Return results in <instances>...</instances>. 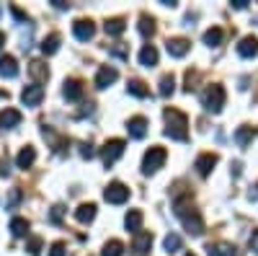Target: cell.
<instances>
[{"mask_svg":"<svg viewBox=\"0 0 258 256\" xmlns=\"http://www.w3.org/2000/svg\"><path fill=\"white\" fill-rule=\"evenodd\" d=\"M163 117H165V135L170 140L186 142L188 140V117L178 109H165Z\"/></svg>","mask_w":258,"mask_h":256,"instance_id":"1","label":"cell"},{"mask_svg":"<svg viewBox=\"0 0 258 256\" xmlns=\"http://www.w3.org/2000/svg\"><path fill=\"white\" fill-rule=\"evenodd\" d=\"M165 158H168L165 147L153 145V147H150V150L145 153V158H142V174H155V171L165 163Z\"/></svg>","mask_w":258,"mask_h":256,"instance_id":"2","label":"cell"},{"mask_svg":"<svg viewBox=\"0 0 258 256\" xmlns=\"http://www.w3.org/2000/svg\"><path fill=\"white\" fill-rule=\"evenodd\" d=\"M204 109L212 112V114H217L222 112V106H225V88L222 85H209V88L204 91Z\"/></svg>","mask_w":258,"mask_h":256,"instance_id":"3","label":"cell"},{"mask_svg":"<svg viewBox=\"0 0 258 256\" xmlns=\"http://www.w3.org/2000/svg\"><path fill=\"white\" fill-rule=\"evenodd\" d=\"M124 147H126L124 140H106L103 147H101V158H103V163H106V166H114V163L121 158Z\"/></svg>","mask_w":258,"mask_h":256,"instance_id":"4","label":"cell"},{"mask_svg":"<svg viewBox=\"0 0 258 256\" xmlns=\"http://www.w3.org/2000/svg\"><path fill=\"white\" fill-rule=\"evenodd\" d=\"M103 199L109 202V204H124L129 199V189L121 181H111L109 186L103 189Z\"/></svg>","mask_w":258,"mask_h":256,"instance_id":"5","label":"cell"},{"mask_svg":"<svg viewBox=\"0 0 258 256\" xmlns=\"http://www.w3.org/2000/svg\"><path fill=\"white\" fill-rule=\"evenodd\" d=\"M41 98H44V88L41 85H26L24 93H21V101H24V106H39Z\"/></svg>","mask_w":258,"mask_h":256,"instance_id":"6","label":"cell"},{"mask_svg":"<svg viewBox=\"0 0 258 256\" xmlns=\"http://www.w3.org/2000/svg\"><path fill=\"white\" fill-rule=\"evenodd\" d=\"M73 34H75V39H80V41H88V39H93L96 26L91 24V21H85V18H78L75 24H73Z\"/></svg>","mask_w":258,"mask_h":256,"instance_id":"7","label":"cell"},{"mask_svg":"<svg viewBox=\"0 0 258 256\" xmlns=\"http://www.w3.org/2000/svg\"><path fill=\"white\" fill-rule=\"evenodd\" d=\"M126 132H129V137L142 140L145 132H147V119L145 117H132V119L126 122Z\"/></svg>","mask_w":258,"mask_h":256,"instance_id":"8","label":"cell"},{"mask_svg":"<svg viewBox=\"0 0 258 256\" xmlns=\"http://www.w3.org/2000/svg\"><path fill=\"white\" fill-rule=\"evenodd\" d=\"M21 124V112L18 109H3L0 112V130H13Z\"/></svg>","mask_w":258,"mask_h":256,"instance_id":"9","label":"cell"},{"mask_svg":"<svg viewBox=\"0 0 258 256\" xmlns=\"http://www.w3.org/2000/svg\"><path fill=\"white\" fill-rule=\"evenodd\" d=\"M214 166H217V156H214V153H204V156L197 158V163H194V168H197L202 176H209Z\"/></svg>","mask_w":258,"mask_h":256,"instance_id":"10","label":"cell"},{"mask_svg":"<svg viewBox=\"0 0 258 256\" xmlns=\"http://www.w3.org/2000/svg\"><path fill=\"white\" fill-rule=\"evenodd\" d=\"M116 78H119V73H116V68H101L98 70V75H96V85L98 88H109L111 83H116Z\"/></svg>","mask_w":258,"mask_h":256,"instance_id":"11","label":"cell"},{"mask_svg":"<svg viewBox=\"0 0 258 256\" xmlns=\"http://www.w3.org/2000/svg\"><path fill=\"white\" fill-rule=\"evenodd\" d=\"M34 161H36V150H34V147L31 145H26V147H21V150H18V156H16V166L18 168H31L34 166Z\"/></svg>","mask_w":258,"mask_h":256,"instance_id":"12","label":"cell"},{"mask_svg":"<svg viewBox=\"0 0 258 256\" xmlns=\"http://www.w3.org/2000/svg\"><path fill=\"white\" fill-rule=\"evenodd\" d=\"M150 246H153V233H135V238H132V251L137 253H147Z\"/></svg>","mask_w":258,"mask_h":256,"instance_id":"13","label":"cell"},{"mask_svg":"<svg viewBox=\"0 0 258 256\" xmlns=\"http://www.w3.org/2000/svg\"><path fill=\"white\" fill-rule=\"evenodd\" d=\"M238 55L240 57H255L258 55V39L255 36H243L238 44Z\"/></svg>","mask_w":258,"mask_h":256,"instance_id":"14","label":"cell"},{"mask_svg":"<svg viewBox=\"0 0 258 256\" xmlns=\"http://www.w3.org/2000/svg\"><path fill=\"white\" fill-rule=\"evenodd\" d=\"M165 49H168V55H170V57H183V55L191 49V44H188L186 39H168Z\"/></svg>","mask_w":258,"mask_h":256,"instance_id":"15","label":"cell"},{"mask_svg":"<svg viewBox=\"0 0 258 256\" xmlns=\"http://www.w3.org/2000/svg\"><path fill=\"white\" fill-rule=\"evenodd\" d=\"M140 65H145V68H155L158 65V49L153 44H145L140 49Z\"/></svg>","mask_w":258,"mask_h":256,"instance_id":"16","label":"cell"},{"mask_svg":"<svg viewBox=\"0 0 258 256\" xmlns=\"http://www.w3.org/2000/svg\"><path fill=\"white\" fill-rule=\"evenodd\" d=\"M62 93H64V98L68 101H78L80 96H83V83L80 80H64V88H62Z\"/></svg>","mask_w":258,"mask_h":256,"instance_id":"17","label":"cell"},{"mask_svg":"<svg viewBox=\"0 0 258 256\" xmlns=\"http://www.w3.org/2000/svg\"><path fill=\"white\" fill-rule=\"evenodd\" d=\"M0 75H3V78H16V75H18V62H16V57H11V55L0 57Z\"/></svg>","mask_w":258,"mask_h":256,"instance_id":"18","label":"cell"},{"mask_svg":"<svg viewBox=\"0 0 258 256\" xmlns=\"http://www.w3.org/2000/svg\"><path fill=\"white\" fill-rule=\"evenodd\" d=\"M207 253H209V256H235V246H232V243H225V241L209 243V246H207Z\"/></svg>","mask_w":258,"mask_h":256,"instance_id":"19","label":"cell"},{"mask_svg":"<svg viewBox=\"0 0 258 256\" xmlns=\"http://www.w3.org/2000/svg\"><path fill=\"white\" fill-rule=\"evenodd\" d=\"M29 73H31V78L36 80V85H39V83H44V80L49 78V70H47V65H44V62H39V60H34L31 65H29Z\"/></svg>","mask_w":258,"mask_h":256,"instance_id":"20","label":"cell"},{"mask_svg":"<svg viewBox=\"0 0 258 256\" xmlns=\"http://www.w3.org/2000/svg\"><path fill=\"white\" fill-rule=\"evenodd\" d=\"M124 225H126V230L140 233V228H142V212L140 210H129L126 218H124Z\"/></svg>","mask_w":258,"mask_h":256,"instance_id":"21","label":"cell"},{"mask_svg":"<svg viewBox=\"0 0 258 256\" xmlns=\"http://www.w3.org/2000/svg\"><path fill=\"white\" fill-rule=\"evenodd\" d=\"M75 218H78V223H91V220L96 218V204H93V202L80 204V207L75 210Z\"/></svg>","mask_w":258,"mask_h":256,"instance_id":"22","label":"cell"},{"mask_svg":"<svg viewBox=\"0 0 258 256\" xmlns=\"http://www.w3.org/2000/svg\"><path fill=\"white\" fill-rule=\"evenodd\" d=\"M222 29L220 26H212V29H207L204 31V44H209V47H220L222 44Z\"/></svg>","mask_w":258,"mask_h":256,"instance_id":"23","label":"cell"},{"mask_svg":"<svg viewBox=\"0 0 258 256\" xmlns=\"http://www.w3.org/2000/svg\"><path fill=\"white\" fill-rule=\"evenodd\" d=\"M11 233H13L16 238L29 236V220H26V218H13V220H11Z\"/></svg>","mask_w":258,"mask_h":256,"instance_id":"24","label":"cell"},{"mask_svg":"<svg viewBox=\"0 0 258 256\" xmlns=\"http://www.w3.org/2000/svg\"><path fill=\"white\" fill-rule=\"evenodd\" d=\"M250 140H253V127H248V124L238 127V132H235V142H238L240 147H248Z\"/></svg>","mask_w":258,"mask_h":256,"instance_id":"25","label":"cell"},{"mask_svg":"<svg viewBox=\"0 0 258 256\" xmlns=\"http://www.w3.org/2000/svg\"><path fill=\"white\" fill-rule=\"evenodd\" d=\"M106 34L109 36H121L124 34V29H126V24H124V18H111V21H106Z\"/></svg>","mask_w":258,"mask_h":256,"instance_id":"26","label":"cell"},{"mask_svg":"<svg viewBox=\"0 0 258 256\" xmlns=\"http://www.w3.org/2000/svg\"><path fill=\"white\" fill-rule=\"evenodd\" d=\"M121 253H124V243L116 241V238L106 241L103 243V251H101V256H121Z\"/></svg>","mask_w":258,"mask_h":256,"instance_id":"27","label":"cell"},{"mask_svg":"<svg viewBox=\"0 0 258 256\" xmlns=\"http://www.w3.org/2000/svg\"><path fill=\"white\" fill-rule=\"evenodd\" d=\"M126 91L132 93V96H137V98H147V96H150V88H147L142 80H129Z\"/></svg>","mask_w":258,"mask_h":256,"instance_id":"28","label":"cell"},{"mask_svg":"<svg viewBox=\"0 0 258 256\" xmlns=\"http://www.w3.org/2000/svg\"><path fill=\"white\" fill-rule=\"evenodd\" d=\"M173 91H176V80H173V75H163V78H160V88H158V93H160L163 98H168Z\"/></svg>","mask_w":258,"mask_h":256,"instance_id":"29","label":"cell"},{"mask_svg":"<svg viewBox=\"0 0 258 256\" xmlns=\"http://www.w3.org/2000/svg\"><path fill=\"white\" fill-rule=\"evenodd\" d=\"M59 49V34H49L44 41H41V52L44 55H54Z\"/></svg>","mask_w":258,"mask_h":256,"instance_id":"30","label":"cell"},{"mask_svg":"<svg viewBox=\"0 0 258 256\" xmlns=\"http://www.w3.org/2000/svg\"><path fill=\"white\" fill-rule=\"evenodd\" d=\"M163 246H165V251H168V253H176V251H181V236H176V233H170V236H165Z\"/></svg>","mask_w":258,"mask_h":256,"instance_id":"31","label":"cell"},{"mask_svg":"<svg viewBox=\"0 0 258 256\" xmlns=\"http://www.w3.org/2000/svg\"><path fill=\"white\" fill-rule=\"evenodd\" d=\"M140 34L142 36H153L155 34V21L150 18V16H142L140 18Z\"/></svg>","mask_w":258,"mask_h":256,"instance_id":"32","label":"cell"},{"mask_svg":"<svg viewBox=\"0 0 258 256\" xmlns=\"http://www.w3.org/2000/svg\"><path fill=\"white\" fill-rule=\"evenodd\" d=\"M26 251H29L31 256H39V253H41V238H29Z\"/></svg>","mask_w":258,"mask_h":256,"instance_id":"33","label":"cell"},{"mask_svg":"<svg viewBox=\"0 0 258 256\" xmlns=\"http://www.w3.org/2000/svg\"><path fill=\"white\" fill-rule=\"evenodd\" d=\"M49 256H64V243H62V241L52 243V246H49Z\"/></svg>","mask_w":258,"mask_h":256,"instance_id":"34","label":"cell"},{"mask_svg":"<svg viewBox=\"0 0 258 256\" xmlns=\"http://www.w3.org/2000/svg\"><path fill=\"white\" fill-rule=\"evenodd\" d=\"M80 156L91 161V158L96 156V150H93V145H88V142H85V145H80Z\"/></svg>","mask_w":258,"mask_h":256,"instance_id":"35","label":"cell"},{"mask_svg":"<svg viewBox=\"0 0 258 256\" xmlns=\"http://www.w3.org/2000/svg\"><path fill=\"white\" fill-rule=\"evenodd\" d=\"M21 202V189H11V197H8V207H16Z\"/></svg>","mask_w":258,"mask_h":256,"instance_id":"36","label":"cell"},{"mask_svg":"<svg viewBox=\"0 0 258 256\" xmlns=\"http://www.w3.org/2000/svg\"><path fill=\"white\" fill-rule=\"evenodd\" d=\"M62 212H64V207H62V204H54V207H52V215H49V218H52V223H59V220H62Z\"/></svg>","mask_w":258,"mask_h":256,"instance_id":"37","label":"cell"},{"mask_svg":"<svg viewBox=\"0 0 258 256\" xmlns=\"http://www.w3.org/2000/svg\"><path fill=\"white\" fill-rule=\"evenodd\" d=\"M11 13H13V16H16L18 21H26V13H24V11H18L16 6H11Z\"/></svg>","mask_w":258,"mask_h":256,"instance_id":"38","label":"cell"},{"mask_svg":"<svg viewBox=\"0 0 258 256\" xmlns=\"http://www.w3.org/2000/svg\"><path fill=\"white\" fill-rule=\"evenodd\" d=\"M250 248L258 253V230H253V236H250Z\"/></svg>","mask_w":258,"mask_h":256,"instance_id":"39","label":"cell"},{"mask_svg":"<svg viewBox=\"0 0 258 256\" xmlns=\"http://www.w3.org/2000/svg\"><path fill=\"white\" fill-rule=\"evenodd\" d=\"M232 8H238V11L248 8V0H232Z\"/></svg>","mask_w":258,"mask_h":256,"instance_id":"40","label":"cell"},{"mask_svg":"<svg viewBox=\"0 0 258 256\" xmlns=\"http://www.w3.org/2000/svg\"><path fill=\"white\" fill-rule=\"evenodd\" d=\"M52 3H54V8H59V11H64V8H70L68 3H62V0H52Z\"/></svg>","mask_w":258,"mask_h":256,"instance_id":"41","label":"cell"},{"mask_svg":"<svg viewBox=\"0 0 258 256\" xmlns=\"http://www.w3.org/2000/svg\"><path fill=\"white\" fill-rule=\"evenodd\" d=\"M250 199H258V184H255V189L250 191Z\"/></svg>","mask_w":258,"mask_h":256,"instance_id":"42","label":"cell"},{"mask_svg":"<svg viewBox=\"0 0 258 256\" xmlns=\"http://www.w3.org/2000/svg\"><path fill=\"white\" fill-rule=\"evenodd\" d=\"M3 44H6V34H3V31H0V47H3Z\"/></svg>","mask_w":258,"mask_h":256,"instance_id":"43","label":"cell"},{"mask_svg":"<svg viewBox=\"0 0 258 256\" xmlns=\"http://www.w3.org/2000/svg\"><path fill=\"white\" fill-rule=\"evenodd\" d=\"M186 256H194V253H186Z\"/></svg>","mask_w":258,"mask_h":256,"instance_id":"44","label":"cell"}]
</instances>
